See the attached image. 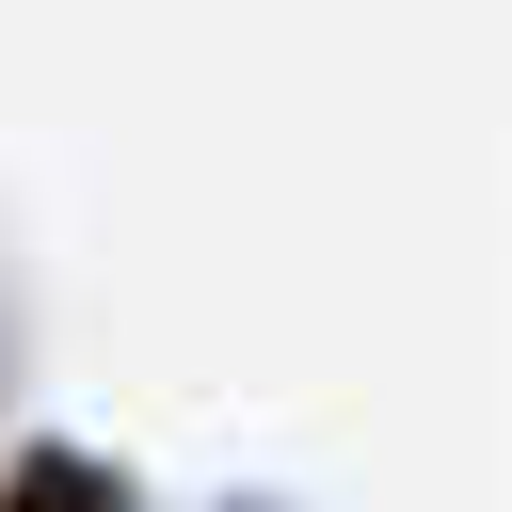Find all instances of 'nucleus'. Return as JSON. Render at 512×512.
Returning a JSON list of instances; mask_svg holds the SVG:
<instances>
[{
	"label": "nucleus",
	"mask_w": 512,
	"mask_h": 512,
	"mask_svg": "<svg viewBox=\"0 0 512 512\" xmlns=\"http://www.w3.org/2000/svg\"><path fill=\"white\" fill-rule=\"evenodd\" d=\"M0 512H128V496H112V464H80V448H32V464L0 480Z\"/></svg>",
	"instance_id": "f257e3e1"
}]
</instances>
